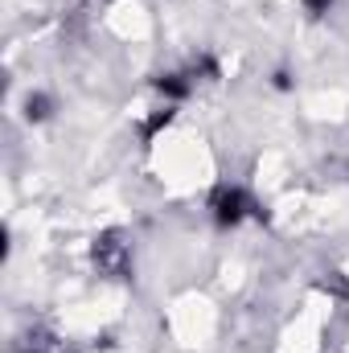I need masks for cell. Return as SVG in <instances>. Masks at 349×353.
<instances>
[{
    "label": "cell",
    "mask_w": 349,
    "mask_h": 353,
    "mask_svg": "<svg viewBox=\"0 0 349 353\" xmlns=\"http://www.w3.org/2000/svg\"><path fill=\"white\" fill-rule=\"evenodd\" d=\"M206 210H210V222H214L218 230H239L243 222L259 218V201L251 197V189H243V185H230V181L214 185V193H210Z\"/></svg>",
    "instance_id": "6da1fadb"
},
{
    "label": "cell",
    "mask_w": 349,
    "mask_h": 353,
    "mask_svg": "<svg viewBox=\"0 0 349 353\" xmlns=\"http://www.w3.org/2000/svg\"><path fill=\"white\" fill-rule=\"evenodd\" d=\"M90 263L99 267V275H111V279H123L132 271V243L123 230H103L94 234L90 243Z\"/></svg>",
    "instance_id": "7a4b0ae2"
},
{
    "label": "cell",
    "mask_w": 349,
    "mask_h": 353,
    "mask_svg": "<svg viewBox=\"0 0 349 353\" xmlns=\"http://www.w3.org/2000/svg\"><path fill=\"white\" fill-rule=\"evenodd\" d=\"M152 90H157L169 107H181V103H189V99H193L197 79H193L189 70H165V74H157V79H152Z\"/></svg>",
    "instance_id": "3957f363"
},
{
    "label": "cell",
    "mask_w": 349,
    "mask_h": 353,
    "mask_svg": "<svg viewBox=\"0 0 349 353\" xmlns=\"http://www.w3.org/2000/svg\"><path fill=\"white\" fill-rule=\"evenodd\" d=\"M21 115H25V123H50L54 119V99L46 90H29L21 99Z\"/></svg>",
    "instance_id": "277c9868"
},
{
    "label": "cell",
    "mask_w": 349,
    "mask_h": 353,
    "mask_svg": "<svg viewBox=\"0 0 349 353\" xmlns=\"http://www.w3.org/2000/svg\"><path fill=\"white\" fill-rule=\"evenodd\" d=\"M173 119H177V107H169V103L152 107V115H148V119L140 123V140H144V144H152V140H157V136H161V132H165V128H169Z\"/></svg>",
    "instance_id": "5b68a950"
},
{
    "label": "cell",
    "mask_w": 349,
    "mask_h": 353,
    "mask_svg": "<svg viewBox=\"0 0 349 353\" xmlns=\"http://www.w3.org/2000/svg\"><path fill=\"white\" fill-rule=\"evenodd\" d=\"M333 4H337V0H300V8H304L308 17H329Z\"/></svg>",
    "instance_id": "8992f818"
},
{
    "label": "cell",
    "mask_w": 349,
    "mask_h": 353,
    "mask_svg": "<svg viewBox=\"0 0 349 353\" xmlns=\"http://www.w3.org/2000/svg\"><path fill=\"white\" fill-rule=\"evenodd\" d=\"M275 87H279V90H292V79H288V70H279V74H275Z\"/></svg>",
    "instance_id": "52a82bcc"
},
{
    "label": "cell",
    "mask_w": 349,
    "mask_h": 353,
    "mask_svg": "<svg viewBox=\"0 0 349 353\" xmlns=\"http://www.w3.org/2000/svg\"><path fill=\"white\" fill-rule=\"evenodd\" d=\"M21 353H41V350H33V345H29V350H21Z\"/></svg>",
    "instance_id": "ba28073f"
}]
</instances>
